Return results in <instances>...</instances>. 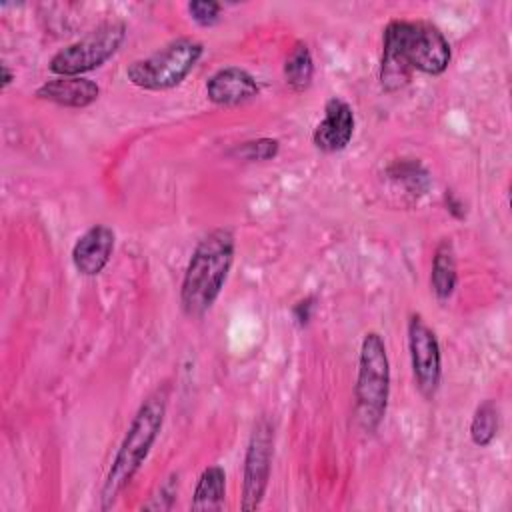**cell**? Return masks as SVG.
Masks as SVG:
<instances>
[{"mask_svg":"<svg viewBox=\"0 0 512 512\" xmlns=\"http://www.w3.org/2000/svg\"><path fill=\"white\" fill-rule=\"evenodd\" d=\"M282 74H284L286 86L292 92L300 94L310 88L312 78H314V58H312V52L306 42H302V40L294 42V46L290 48V52L284 60Z\"/></svg>","mask_w":512,"mask_h":512,"instance_id":"obj_15","label":"cell"},{"mask_svg":"<svg viewBox=\"0 0 512 512\" xmlns=\"http://www.w3.org/2000/svg\"><path fill=\"white\" fill-rule=\"evenodd\" d=\"M458 284V266L456 252L450 238H442L432 256V272L430 286L438 300H448Z\"/></svg>","mask_w":512,"mask_h":512,"instance_id":"obj_13","label":"cell"},{"mask_svg":"<svg viewBox=\"0 0 512 512\" xmlns=\"http://www.w3.org/2000/svg\"><path fill=\"white\" fill-rule=\"evenodd\" d=\"M202 52V42L188 36L176 38L152 52L150 56L128 64L126 78L130 80V84L142 90L160 92L176 88L194 70L198 60L202 58Z\"/></svg>","mask_w":512,"mask_h":512,"instance_id":"obj_5","label":"cell"},{"mask_svg":"<svg viewBox=\"0 0 512 512\" xmlns=\"http://www.w3.org/2000/svg\"><path fill=\"white\" fill-rule=\"evenodd\" d=\"M280 152V142L276 138H256L242 142L234 148V154L248 162H264L276 158Z\"/></svg>","mask_w":512,"mask_h":512,"instance_id":"obj_18","label":"cell"},{"mask_svg":"<svg viewBox=\"0 0 512 512\" xmlns=\"http://www.w3.org/2000/svg\"><path fill=\"white\" fill-rule=\"evenodd\" d=\"M14 78H16V74L8 68V64H2V88H8Z\"/></svg>","mask_w":512,"mask_h":512,"instance_id":"obj_23","label":"cell"},{"mask_svg":"<svg viewBox=\"0 0 512 512\" xmlns=\"http://www.w3.org/2000/svg\"><path fill=\"white\" fill-rule=\"evenodd\" d=\"M452 58L444 32L428 20H390L382 34L380 86L384 92L404 88L412 72L440 76Z\"/></svg>","mask_w":512,"mask_h":512,"instance_id":"obj_1","label":"cell"},{"mask_svg":"<svg viewBox=\"0 0 512 512\" xmlns=\"http://www.w3.org/2000/svg\"><path fill=\"white\" fill-rule=\"evenodd\" d=\"M188 14L198 26H214L220 20V10L222 6L214 0H192L188 2Z\"/></svg>","mask_w":512,"mask_h":512,"instance_id":"obj_20","label":"cell"},{"mask_svg":"<svg viewBox=\"0 0 512 512\" xmlns=\"http://www.w3.org/2000/svg\"><path fill=\"white\" fill-rule=\"evenodd\" d=\"M236 238L230 228L206 232L194 246L180 284V308L186 318L198 320L218 300L234 264Z\"/></svg>","mask_w":512,"mask_h":512,"instance_id":"obj_2","label":"cell"},{"mask_svg":"<svg viewBox=\"0 0 512 512\" xmlns=\"http://www.w3.org/2000/svg\"><path fill=\"white\" fill-rule=\"evenodd\" d=\"M206 98L216 106H240L258 96L260 86L256 78L238 66L216 70L206 80Z\"/></svg>","mask_w":512,"mask_h":512,"instance_id":"obj_11","label":"cell"},{"mask_svg":"<svg viewBox=\"0 0 512 512\" xmlns=\"http://www.w3.org/2000/svg\"><path fill=\"white\" fill-rule=\"evenodd\" d=\"M354 136V110L352 106L332 96L324 104V118L316 124L312 132V142L318 150L334 154L344 150Z\"/></svg>","mask_w":512,"mask_h":512,"instance_id":"obj_9","label":"cell"},{"mask_svg":"<svg viewBox=\"0 0 512 512\" xmlns=\"http://www.w3.org/2000/svg\"><path fill=\"white\" fill-rule=\"evenodd\" d=\"M226 498V472L222 466L212 464L202 470L198 476L192 500H190V510L194 512H210V510H220L224 506Z\"/></svg>","mask_w":512,"mask_h":512,"instance_id":"obj_14","label":"cell"},{"mask_svg":"<svg viewBox=\"0 0 512 512\" xmlns=\"http://www.w3.org/2000/svg\"><path fill=\"white\" fill-rule=\"evenodd\" d=\"M444 202H446V210H448L454 218L462 220V218L466 216L464 202L456 196V192H454V190H446V192H444Z\"/></svg>","mask_w":512,"mask_h":512,"instance_id":"obj_22","label":"cell"},{"mask_svg":"<svg viewBox=\"0 0 512 512\" xmlns=\"http://www.w3.org/2000/svg\"><path fill=\"white\" fill-rule=\"evenodd\" d=\"M314 302H316L314 296H306V298H302V300H298V302L294 304V308H292V318H294V322H296L300 328L308 326V322H310V318H312V312H314Z\"/></svg>","mask_w":512,"mask_h":512,"instance_id":"obj_21","label":"cell"},{"mask_svg":"<svg viewBox=\"0 0 512 512\" xmlns=\"http://www.w3.org/2000/svg\"><path fill=\"white\" fill-rule=\"evenodd\" d=\"M168 384L152 390L138 406L100 490V510H110L150 454L166 418Z\"/></svg>","mask_w":512,"mask_h":512,"instance_id":"obj_3","label":"cell"},{"mask_svg":"<svg viewBox=\"0 0 512 512\" xmlns=\"http://www.w3.org/2000/svg\"><path fill=\"white\" fill-rule=\"evenodd\" d=\"M356 418L364 432H376L382 424L390 398V360L380 332H366L358 354L354 384Z\"/></svg>","mask_w":512,"mask_h":512,"instance_id":"obj_4","label":"cell"},{"mask_svg":"<svg viewBox=\"0 0 512 512\" xmlns=\"http://www.w3.org/2000/svg\"><path fill=\"white\" fill-rule=\"evenodd\" d=\"M498 428H500L498 406L492 400H484L474 410V416H472V422H470V440L476 446L486 448L496 438Z\"/></svg>","mask_w":512,"mask_h":512,"instance_id":"obj_17","label":"cell"},{"mask_svg":"<svg viewBox=\"0 0 512 512\" xmlns=\"http://www.w3.org/2000/svg\"><path fill=\"white\" fill-rule=\"evenodd\" d=\"M386 174L412 194H424L430 188V174L418 158H398L386 168Z\"/></svg>","mask_w":512,"mask_h":512,"instance_id":"obj_16","label":"cell"},{"mask_svg":"<svg viewBox=\"0 0 512 512\" xmlns=\"http://www.w3.org/2000/svg\"><path fill=\"white\" fill-rule=\"evenodd\" d=\"M274 456V424L268 416H260L250 432L246 454H244V474H242V500L240 508L244 512L256 510L266 494L270 470Z\"/></svg>","mask_w":512,"mask_h":512,"instance_id":"obj_7","label":"cell"},{"mask_svg":"<svg viewBox=\"0 0 512 512\" xmlns=\"http://www.w3.org/2000/svg\"><path fill=\"white\" fill-rule=\"evenodd\" d=\"M36 96L64 108H86L98 100L100 86L84 76H56L40 84Z\"/></svg>","mask_w":512,"mask_h":512,"instance_id":"obj_12","label":"cell"},{"mask_svg":"<svg viewBox=\"0 0 512 512\" xmlns=\"http://www.w3.org/2000/svg\"><path fill=\"white\" fill-rule=\"evenodd\" d=\"M408 352L416 386L424 398H434L442 378V354L436 332L420 314L408 320Z\"/></svg>","mask_w":512,"mask_h":512,"instance_id":"obj_8","label":"cell"},{"mask_svg":"<svg viewBox=\"0 0 512 512\" xmlns=\"http://www.w3.org/2000/svg\"><path fill=\"white\" fill-rule=\"evenodd\" d=\"M176 496H178V476L172 474L158 486V490L150 496V500L146 504H142L140 508L142 510H170Z\"/></svg>","mask_w":512,"mask_h":512,"instance_id":"obj_19","label":"cell"},{"mask_svg":"<svg viewBox=\"0 0 512 512\" xmlns=\"http://www.w3.org/2000/svg\"><path fill=\"white\" fill-rule=\"evenodd\" d=\"M122 20H108L82 36L80 40L60 48L48 62V70L56 76H82L108 62L126 38Z\"/></svg>","mask_w":512,"mask_h":512,"instance_id":"obj_6","label":"cell"},{"mask_svg":"<svg viewBox=\"0 0 512 512\" xmlns=\"http://www.w3.org/2000/svg\"><path fill=\"white\" fill-rule=\"evenodd\" d=\"M116 234L106 224H94L72 246V264L82 276H98L112 258Z\"/></svg>","mask_w":512,"mask_h":512,"instance_id":"obj_10","label":"cell"}]
</instances>
